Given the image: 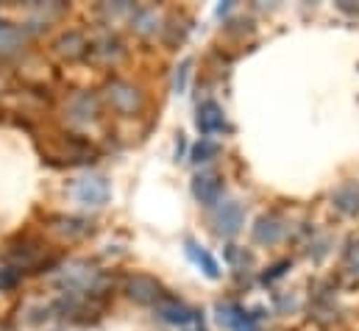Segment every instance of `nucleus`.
Segmentation results:
<instances>
[{
  "instance_id": "1",
  "label": "nucleus",
  "mask_w": 359,
  "mask_h": 331,
  "mask_svg": "<svg viewBox=\"0 0 359 331\" xmlns=\"http://www.w3.org/2000/svg\"><path fill=\"white\" fill-rule=\"evenodd\" d=\"M106 100H109V106H111L114 112H120V114H126V117H131V114H137V112L142 109V95H140V89H137L134 83L120 81V79L106 83Z\"/></svg>"
},
{
  "instance_id": "2",
  "label": "nucleus",
  "mask_w": 359,
  "mask_h": 331,
  "mask_svg": "<svg viewBox=\"0 0 359 331\" xmlns=\"http://www.w3.org/2000/svg\"><path fill=\"white\" fill-rule=\"evenodd\" d=\"M192 195L203 203V206H215L223 198V175H217L215 170H203L192 178Z\"/></svg>"
},
{
  "instance_id": "3",
  "label": "nucleus",
  "mask_w": 359,
  "mask_h": 331,
  "mask_svg": "<svg viewBox=\"0 0 359 331\" xmlns=\"http://www.w3.org/2000/svg\"><path fill=\"white\" fill-rule=\"evenodd\" d=\"M73 195H76L79 203L97 209V206H103L109 201V184H106V178H81L73 187Z\"/></svg>"
},
{
  "instance_id": "4",
  "label": "nucleus",
  "mask_w": 359,
  "mask_h": 331,
  "mask_svg": "<svg viewBox=\"0 0 359 331\" xmlns=\"http://www.w3.org/2000/svg\"><path fill=\"white\" fill-rule=\"evenodd\" d=\"M195 123H198V131L206 134V137H209V134H223V131H229L226 114H223V109H220L215 100H203V103L198 106Z\"/></svg>"
},
{
  "instance_id": "5",
  "label": "nucleus",
  "mask_w": 359,
  "mask_h": 331,
  "mask_svg": "<svg viewBox=\"0 0 359 331\" xmlns=\"http://www.w3.org/2000/svg\"><path fill=\"white\" fill-rule=\"evenodd\" d=\"M126 292L137 304H159L162 301V287L151 276H131L126 284Z\"/></svg>"
},
{
  "instance_id": "6",
  "label": "nucleus",
  "mask_w": 359,
  "mask_h": 331,
  "mask_svg": "<svg viewBox=\"0 0 359 331\" xmlns=\"http://www.w3.org/2000/svg\"><path fill=\"white\" fill-rule=\"evenodd\" d=\"M243 223H245V212H243V206H240L237 201L220 203V209H217V215H215V226H217V231H220L223 237H234V234L243 229Z\"/></svg>"
},
{
  "instance_id": "7",
  "label": "nucleus",
  "mask_w": 359,
  "mask_h": 331,
  "mask_svg": "<svg viewBox=\"0 0 359 331\" xmlns=\"http://www.w3.org/2000/svg\"><path fill=\"white\" fill-rule=\"evenodd\" d=\"M284 237V220L278 215H262L254 226V243L257 245H276Z\"/></svg>"
},
{
  "instance_id": "8",
  "label": "nucleus",
  "mask_w": 359,
  "mask_h": 331,
  "mask_svg": "<svg viewBox=\"0 0 359 331\" xmlns=\"http://www.w3.org/2000/svg\"><path fill=\"white\" fill-rule=\"evenodd\" d=\"M332 201H334V209H337L340 215H346V217H357L359 215V184L348 181V184L337 187Z\"/></svg>"
},
{
  "instance_id": "9",
  "label": "nucleus",
  "mask_w": 359,
  "mask_h": 331,
  "mask_svg": "<svg viewBox=\"0 0 359 331\" xmlns=\"http://www.w3.org/2000/svg\"><path fill=\"white\" fill-rule=\"evenodd\" d=\"M131 28L140 34V36H154L159 28H162V14L156 8H137L131 14Z\"/></svg>"
},
{
  "instance_id": "10",
  "label": "nucleus",
  "mask_w": 359,
  "mask_h": 331,
  "mask_svg": "<svg viewBox=\"0 0 359 331\" xmlns=\"http://www.w3.org/2000/svg\"><path fill=\"white\" fill-rule=\"evenodd\" d=\"M156 312H159V318H165L168 323H176V326H189L195 320V312L179 301H159Z\"/></svg>"
},
{
  "instance_id": "11",
  "label": "nucleus",
  "mask_w": 359,
  "mask_h": 331,
  "mask_svg": "<svg viewBox=\"0 0 359 331\" xmlns=\"http://www.w3.org/2000/svg\"><path fill=\"white\" fill-rule=\"evenodd\" d=\"M187 253H189V259H192V262H195V264H198V267H201V270H203L209 278H217V276H220L217 262H215V259H212L206 250L201 248V245H195L192 240H187Z\"/></svg>"
},
{
  "instance_id": "12",
  "label": "nucleus",
  "mask_w": 359,
  "mask_h": 331,
  "mask_svg": "<svg viewBox=\"0 0 359 331\" xmlns=\"http://www.w3.org/2000/svg\"><path fill=\"white\" fill-rule=\"evenodd\" d=\"M56 48H59V53L67 56V59H81V56L90 50V42H87L81 34H67V36L59 39Z\"/></svg>"
},
{
  "instance_id": "13",
  "label": "nucleus",
  "mask_w": 359,
  "mask_h": 331,
  "mask_svg": "<svg viewBox=\"0 0 359 331\" xmlns=\"http://www.w3.org/2000/svg\"><path fill=\"white\" fill-rule=\"evenodd\" d=\"M220 154V148H217V142H209V140H201L195 148H192V162H212L215 156Z\"/></svg>"
},
{
  "instance_id": "14",
  "label": "nucleus",
  "mask_w": 359,
  "mask_h": 331,
  "mask_svg": "<svg viewBox=\"0 0 359 331\" xmlns=\"http://www.w3.org/2000/svg\"><path fill=\"white\" fill-rule=\"evenodd\" d=\"M348 264L354 267V273H359V245H354V248L348 250Z\"/></svg>"
},
{
  "instance_id": "15",
  "label": "nucleus",
  "mask_w": 359,
  "mask_h": 331,
  "mask_svg": "<svg viewBox=\"0 0 359 331\" xmlns=\"http://www.w3.org/2000/svg\"><path fill=\"white\" fill-rule=\"evenodd\" d=\"M284 267H287V262H278V264H276V267H273V273H270L268 278H278V276H281V273H284Z\"/></svg>"
},
{
  "instance_id": "16",
  "label": "nucleus",
  "mask_w": 359,
  "mask_h": 331,
  "mask_svg": "<svg viewBox=\"0 0 359 331\" xmlns=\"http://www.w3.org/2000/svg\"><path fill=\"white\" fill-rule=\"evenodd\" d=\"M340 8H343L346 14H359V6H348V3H340Z\"/></svg>"
},
{
  "instance_id": "17",
  "label": "nucleus",
  "mask_w": 359,
  "mask_h": 331,
  "mask_svg": "<svg viewBox=\"0 0 359 331\" xmlns=\"http://www.w3.org/2000/svg\"><path fill=\"white\" fill-rule=\"evenodd\" d=\"M234 331H259L257 326H254V320H248V323H243L240 329H234Z\"/></svg>"
}]
</instances>
